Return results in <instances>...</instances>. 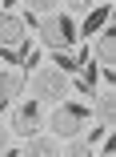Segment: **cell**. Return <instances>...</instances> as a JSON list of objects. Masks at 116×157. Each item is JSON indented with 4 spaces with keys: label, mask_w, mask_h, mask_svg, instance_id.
I'll return each mask as SVG.
<instances>
[{
    "label": "cell",
    "mask_w": 116,
    "mask_h": 157,
    "mask_svg": "<svg viewBox=\"0 0 116 157\" xmlns=\"http://www.w3.org/2000/svg\"><path fill=\"white\" fill-rule=\"evenodd\" d=\"M24 89H32V101H40V105H60V101H68V77H64L60 69H52V65L32 69L28 81H24Z\"/></svg>",
    "instance_id": "1"
},
{
    "label": "cell",
    "mask_w": 116,
    "mask_h": 157,
    "mask_svg": "<svg viewBox=\"0 0 116 157\" xmlns=\"http://www.w3.org/2000/svg\"><path fill=\"white\" fill-rule=\"evenodd\" d=\"M88 117H92L88 105H80V101H60V105H52L48 125H52V133H56V137H80Z\"/></svg>",
    "instance_id": "2"
},
{
    "label": "cell",
    "mask_w": 116,
    "mask_h": 157,
    "mask_svg": "<svg viewBox=\"0 0 116 157\" xmlns=\"http://www.w3.org/2000/svg\"><path fill=\"white\" fill-rule=\"evenodd\" d=\"M36 33H40V40H44L48 52H64V48L76 44V24H72V16H64V12L44 16V20L36 24Z\"/></svg>",
    "instance_id": "3"
},
{
    "label": "cell",
    "mask_w": 116,
    "mask_h": 157,
    "mask_svg": "<svg viewBox=\"0 0 116 157\" xmlns=\"http://www.w3.org/2000/svg\"><path fill=\"white\" fill-rule=\"evenodd\" d=\"M40 121H44V113H40V101H16V113H12V133H20V137H32V133H40Z\"/></svg>",
    "instance_id": "4"
},
{
    "label": "cell",
    "mask_w": 116,
    "mask_h": 157,
    "mask_svg": "<svg viewBox=\"0 0 116 157\" xmlns=\"http://www.w3.org/2000/svg\"><path fill=\"white\" fill-rule=\"evenodd\" d=\"M0 44H8V48L28 44V24L16 16V8H4V4H0Z\"/></svg>",
    "instance_id": "5"
},
{
    "label": "cell",
    "mask_w": 116,
    "mask_h": 157,
    "mask_svg": "<svg viewBox=\"0 0 116 157\" xmlns=\"http://www.w3.org/2000/svg\"><path fill=\"white\" fill-rule=\"evenodd\" d=\"M96 65H100V81L112 85V81H116V73H112V65H116V36H112V28H100V40H96Z\"/></svg>",
    "instance_id": "6"
},
{
    "label": "cell",
    "mask_w": 116,
    "mask_h": 157,
    "mask_svg": "<svg viewBox=\"0 0 116 157\" xmlns=\"http://www.w3.org/2000/svg\"><path fill=\"white\" fill-rule=\"evenodd\" d=\"M24 69H12V73H0V113H4L12 101H20V93H24Z\"/></svg>",
    "instance_id": "7"
},
{
    "label": "cell",
    "mask_w": 116,
    "mask_h": 157,
    "mask_svg": "<svg viewBox=\"0 0 116 157\" xmlns=\"http://www.w3.org/2000/svg\"><path fill=\"white\" fill-rule=\"evenodd\" d=\"M112 113H116V85H104L100 93H92V117L112 125Z\"/></svg>",
    "instance_id": "8"
},
{
    "label": "cell",
    "mask_w": 116,
    "mask_h": 157,
    "mask_svg": "<svg viewBox=\"0 0 116 157\" xmlns=\"http://www.w3.org/2000/svg\"><path fill=\"white\" fill-rule=\"evenodd\" d=\"M108 16H112V4H96L88 16H84V24H80V33H76V40L84 36V40H92L100 28H108Z\"/></svg>",
    "instance_id": "9"
},
{
    "label": "cell",
    "mask_w": 116,
    "mask_h": 157,
    "mask_svg": "<svg viewBox=\"0 0 116 157\" xmlns=\"http://www.w3.org/2000/svg\"><path fill=\"white\" fill-rule=\"evenodd\" d=\"M20 153H28V157H44V153H60V141H56V137H40V133H32V137H28V145H24Z\"/></svg>",
    "instance_id": "10"
},
{
    "label": "cell",
    "mask_w": 116,
    "mask_h": 157,
    "mask_svg": "<svg viewBox=\"0 0 116 157\" xmlns=\"http://www.w3.org/2000/svg\"><path fill=\"white\" fill-rule=\"evenodd\" d=\"M76 93H84V97H92L96 93V65L88 60V65L80 69V81H76Z\"/></svg>",
    "instance_id": "11"
},
{
    "label": "cell",
    "mask_w": 116,
    "mask_h": 157,
    "mask_svg": "<svg viewBox=\"0 0 116 157\" xmlns=\"http://www.w3.org/2000/svg\"><path fill=\"white\" fill-rule=\"evenodd\" d=\"M52 69H60V73L68 77V73H80L84 65H80L76 56H64V52H52Z\"/></svg>",
    "instance_id": "12"
},
{
    "label": "cell",
    "mask_w": 116,
    "mask_h": 157,
    "mask_svg": "<svg viewBox=\"0 0 116 157\" xmlns=\"http://www.w3.org/2000/svg\"><path fill=\"white\" fill-rule=\"evenodd\" d=\"M96 4H92V0H68V4H60V12L64 16H88Z\"/></svg>",
    "instance_id": "13"
},
{
    "label": "cell",
    "mask_w": 116,
    "mask_h": 157,
    "mask_svg": "<svg viewBox=\"0 0 116 157\" xmlns=\"http://www.w3.org/2000/svg\"><path fill=\"white\" fill-rule=\"evenodd\" d=\"M104 133H108V125H104V121H96V125H92V129H88V133H84V141H88V145H92V153H96V145L104 141Z\"/></svg>",
    "instance_id": "14"
},
{
    "label": "cell",
    "mask_w": 116,
    "mask_h": 157,
    "mask_svg": "<svg viewBox=\"0 0 116 157\" xmlns=\"http://www.w3.org/2000/svg\"><path fill=\"white\" fill-rule=\"evenodd\" d=\"M0 153H8V129L0 125Z\"/></svg>",
    "instance_id": "15"
}]
</instances>
